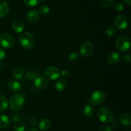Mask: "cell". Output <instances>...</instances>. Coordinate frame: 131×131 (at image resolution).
<instances>
[{
	"label": "cell",
	"instance_id": "5b68a950",
	"mask_svg": "<svg viewBox=\"0 0 131 131\" xmlns=\"http://www.w3.org/2000/svg\"><path fill=\"white\" fill-rule=\"evenodd\" d=\"M15 38L12 35L3 33L0 35V46L5 49H11L15 45Z\"/></svg>",
	"mask_w": 131,
	"mask_h": 131
},
{
	"label": "cell",
	"instance_id": "8d00e7d4",
	"mask_svg": "<svg viewBox=\"0 0 131 131\" xmlns=\"http://www.w3.org/2000/svg\"><path fill=\"white\" fill-rule=\"evenodd\" d=\"M26 131H38V130H37V129H36V128L31 127V128H29V129H27Z\"/></svg>",
	"mask_w": 131,
	"mask_h": 131
},
{
	"label": "cell",
	"instance_id": "d6a6232c",
	"mask_svg": "<svg viewBox=\"0 0 131 131\" xmlns=\"http://www.w3.org/2000/svg\"><path fill=\"white\" fill-rule=\"evenodd\" d=\"M122 61L126 65H129L131 63V58L130 55H125L124 57L122 58Z\"/></svg>",
	"mask_w": 131,
	"mask_h": 131
},
{
	"label": "cell",
	"instance_id": "4fadbf2b",
	"mask_svg": "<svg viewBox=\"0 0 131 131\" xmlns=\"http://www.w3.org/2000/svg\"><path fill=\"white\" fill-rule=\"evenodd\" d=\"M12 28L17 33H21L24 29V23L21 19H15L12 23Z\"/></svg>",
	"mask_w": 131,
	"mask_h": 131
},
{
	"label": "cell",
	"instance_id": "74e56055",
	"mask_svg": "<svg viewBox=\"0 0 131 131\" xmlns=\"http://www.w3.org/2000/svg\"><path fill=\"white\" fill-rule=\"evenodd\" d=\"M124 1V3H125L126 4H127L128 5H131V0H123Z\"/></svg>",
	"mask_w": 131,
	"mask_h": 131
},
{
	"label": "cell",
	"instance_id": "ffe728a7",
	"mask_svg": "<svg viewBox=\"0 0 131 131\" xmlns=\"http://www.w3.org/2000/svg\"><path fill=\"white\" fill-rule=\"evenodd\" d=\"M10 125V120L7 116L0 115V129L7 128Z\"/></svg>",
	"mask_w": 131,
	"mask_h": 131
},
{
	"label": "cell",
	"instance_id": "8fae6325",
	"mask_svg": "<svg viewBox=\"0 0 131 131\" xmlns=\"http://www.w3.org/2000/svg\"><path fill=\"white\" fill-rule=\"evenodd\" d=\"M7 87L11 92H15V93L20 92L22 89L21 84L17 81L13 80V79L8 82Z\"/></svg>",
	"mask_w": 131,
	"mask_h": 131
},
{
	"label": "cell",
	"instance_id": "9a60e30c",
	"mask_svg": "<svg viewBox=\"0 0 131 131\" xmlns=\"http://www.w3.org/2000/svg\"><path fill=\"white\" fill-rule=\"evenodd\" d=\"M120 60V56L118 53L116 52H111L107 55V61L111 65H115Z\"/></svg>",
	"mask_w": 131,
	"mask_h": 131
},
{
	"label": "cell",
	"instance_id": "8992f818",
	"mask_svg": "<svg viewBox=\"0 0 131 131\" xmlns=\"http://www.w3.org/2000/svg\"><path fill=\"white\" fill-rule=\"evenodd\" d=\"M106 99V95L102 91H95L90 97V102L92 104L100 105L103 103Z\"/></svg>",
	"mask_w": 131,
	"mask_h": 131
},
{
	"label": "cell",
	"instance_id": "44dd1931",
	"mask_svg": "<svg viewBox=\"0 0 131 131\" xmlns=\"http://www.w3.org/2000/svg\"><path fill=\"white\" fill-rule=\"evenodd\" d=\"M24 70H23V69L20 67H17L14 69L12 72L13 76L17 79H21L23 77V75H24Z\"/></svg>",
	"mask_w": 131,
	"mask_h": 131
},
{
	"label": "cell",
	"instance_id": "4dcf8cb0",
	"mask_svg": "<svg viewBox=\"0 0 131 131\" xmlns=\"http://www.w3.org/2000/svg\"><path fill=\"white\" fill-rule=\"evenodd\" d=\"M27 78L29 79V80H33V79H35V78H37V74L33 70H29L27 72Z\"/></svg>",
	"mask_w": 131,
	"mask_h": 131
},
{
	"label": "cell",
	"instance_id": "d4e9b609",
	"mask_svg": "<svg viewBox=\"0 0 131 131\" xmlns=\"http://www.w3.org/2000/svg\"><path fill=\"white\" fill-rule=\"evenodd\" d=\"M116 29L113 26L108 27V28L106 29V31H105V34H106V35L108 37H113V36L116 34Z\"/></svg>",
	"mask_w": 131,
	"mask_h": 131
},
{
	"label": "cell",
	"instance_id": "30bf717a",
	"mask_svg": "<svg viewBox=\"0 0 131 131\" xmlns=\"http://www.w3.org/2000/svg\"><path fill=\"white\" fill-rule=\"evenodd\" d=\"M35 85L38 90H43L48 87L49 81L43 77H38L35 79Z\"/></svg>",
	"mask_w": 131,
	"mask_h": 131
},
{
	"label": "cell",
	"instance_id": "277c9868",
	"mask_svg": "<svg viewBox=\"0 0 131 131\" xmlns=\"http://www.w3.org/2000/svg\"><path fill=\"white\" fill-rule=\"evenodd\" d=\"M100 121L105 124H109L113 120V115L111 111L107 107H101L97 113Z\"/></svg>",
	"mask_w": 131,
	"mask_h": 131
},
{
	"label": "cell",
	"instance_id": "4316f807",
	"mask_svg": "<svg viewBox=\"0 0 131 131\" xmlns=\"http://www.w3.org/2000/svg\"><path fill=\"white\" fill-rule=\"evenodd\" d=\"M23 1L27 6H30V7L36 6L40 2V0H23Z\"/></svg>",
	"mask_w": 131,
	"mask_h": 131
},
{
	"label": "cell",
	"instance_id": "ac0fdd59",
	"mask_svg": "<svg viewBox=\"0 0 131 131\" xmlns=\"http://www.w3.org/2000/svg\"><path fill=\"white\" fill-rule=\"evenodd\" d=\"M51 127V122L49 119L42 118L38 123V128L41 130H47Z\"/></svg>",
	"mask_w": 131,
	"mask_h": 131
},
{
	"label": "cell",
	"instance_id": "2e32d148",
	"mask_svg": "<svg viewBox=\"0 0 131 131\" xmlns=\"http://www.w3.org/2000/svg\"><path fill=\"white\" fill-rule=\"evenodd\" d=\"M120 122L123 125L129 127L131 125V115L129 113H124L120 116Z\"/></svg>",
	"mask_w": 131,
	"mask_h": 131
},
{
	"label": "cell",
	"instance_id": "603a6c76",
	"mask_svg": "<svg viewBox=\"0 0 131 131\" xmlns=\"http://www.w3.org/2000/svg\"><path fill=\"white\" fill-rule=\"evenodd\" d=\"M8 103L6 97H0V112L5 111L8 108Z\"/></svg>",
	"mask_w": 131,
	"mask_h": 131
},
{
	"label": "cell",
	"instance_id": "1f68e13d",
	"mask_svg": "<svg viewBox=\"0 0 131 131\" xmlns=\"http://www.w3.org/2000/svg\"><path fill=\"white\" fill-rule=\"evenodd\" d=\"M11 119L14 122H17V121L20 120V115L18 113H14L11 116Z\"/></svg>",
	"mask_w": 131,
	"mask_h": 131
},
{
	"label": "cell",
	"instance_id": "f1b7e54d",
	"mask_svg": "<svg viewBox=\"0 0 131 131\" xmlns=\"http://www.w3.org/2000/svg\"><path fill=\"white\" fill-rule=\"evenodd\" d=\"M49 7L47 5H42L40 7L39 9V13L40 14H42V15H46V14H48L49 12Z\"/></svg>",
	"mask_w": 131,
	"mask_h": 131
},
{
	"label": "cell",
	"instance_id": "7c38bea8",
	"mask_svg": "<svg viewBox=\"0 0 131 131\" xmlns=\"http://www.w3.org/2000/svg\"><path fill=\"white\" fill-rule=\"evenodd\" d=\"M40 17V13L37 10H31L26 14L27 20L31 23H34L38 20Z\"/></svg>",
	"mask_w": 131,
	"mask_h": 131
},
{
	"label": "cell",
	"instance_id": "836d02e7",
	"mask_svg": "<svg viewBox=\"0 0 131 131\" xmlns=\"http://www.w3.org/2000/svg\"><path fill=\"white\" fill-rule=\"evenodd\" d=\"M98 131H112V129L110 126L107 125H104L100 127Z\"/></svg>",
	"mask_w": 131,
	"mask_h": 131
},
{
	"label": "cell",
	"instance_id": "7402d4cb",
	"mask_svg": "<svg viewBox=\"0 0 131 131\" xmlns=\"http://www.w3.org/2000/svg\"><path fill=\"white\" fill-rule=\"evenodd\" d=\"M26 125L25 123L23 120H19L15 122L14 127V131H25Z\"/></svg>",
	"mask_w": 131,
	"mask_h": 131
},
{
	"label": "cell",
	"instance_id": "f546056e",
	"mask_svg": "<svg viewBox=\"0 0 131 131\" xmlns=\"http://www.w3.org/2000/svg\"><path fill=\"white\" fill-rule=\"evenodd\" d=\"M70 74L68 70H63L61 72H60V77H61V79H66L67 78H69L70 77Z\"/></svg>",
	"mask_w": 131,
	"mask_h": 131
},
{
	"label": "cell",
	"instance_id": "52a82bcc",
	"mask_svg": "<svg viewBox=\"0 0 131 131\" xmlns=\"http://www.w3.org/2000/svg\"><path fill=\"white\" fill-rule=\"evenodd\" d=\"M94 51V46L90 42H86L81 46L79 54L82 57L88 58L92 54Z\"/></svg>",
	"mask_w": 131,
	"mask_h": 131
},
{
	"label": "cell",
	"instance_id": "e0dca14e",
	"mask_svg": "<svg viewBox=\"0 0 131 131\" xmlns=\"http://www.w3.org/2000/svg\"><path fill=\"white\" fill-rule=\"evenodd\" d=\"M83 113L86 117L91 118L94 115L95 108L92 104H86L83 107Z\"/></svg>",
	"mask_w": 131,
	"mask_h": 131
},
{
	"label": "cell",
	"instance_id": "3957f363",
	"mask_svg": "<svg viewBox=\"0 0 131 131\" xmlns=\"http://www.w3.org/2000/svg\"><path fill=\"white\" fill-rule=\"evenodd\" d=\"M116 46L121 52H127L130 48V39L128 36L122 35L116 38Z\"/></svg>",
	"mask_w": 131,
	"mask_h": 131
},
{
	"label": "cell",
	"instance_id": "f35d334b",
	"mask_svg": "<svg viewBox=\"0 0 131 131\" xmlns=\"http://www.w3.org/2000/svg\"><path fill=\"white\" fill-rule=\"evenodd\" d=\"M127 131H131V130H127Z\"/></svg>",
	"mask_w": 131,
	"mask_h": 131
},
{
	"label": "cell",
	"instance_id": "9c48e42d",
	"mask_svg": "<svg viewBox=\"0 0 131 131\" xmlns=\"http://www.w3.org/2000/svg\"><path fill=\"white\" fill-rule=\"evenodd\" d=\"M115 25L120 30L125 29L128 26V19L124 15H118L115 19Z\"/></svg>",
	"mask_w": 131,
	"mask_h": 131
},
{
	"label": "cell",
	"instance_id": "6da1fadb",
	"mask_svg": "<svg viewBox=\"0 0 131 131\" xmlns=\"http://www.w3.org/2000/svg\"><path fill=\"white\" fill-rule=\"evenodd\" d=\"M19 42L23 48L29 49L35 46V39L31 33L29 32H24L19 36Z\"/></svg>",
	"mask_w": 131,
	"mask_h": 131
},
{
	"label": "cell",
	"instance_id": "d590c367",
	"mask_svg": "<svg viewBox=\"0 0 131 131\" xmlns=\"http://www.w3.org/2000/svg\"><path fill=\"white\" fill-rule=\"evenodd\" d=\"M5 56H6V53H5V51L0 47V61H2L5 58Z\"/></svg>",
	"mask_w": 131,
	"mask_h": 131
},
{
	"label": "cell",
	"instance_id": "484cf974",
	"mask_svg": "<svg viewBox=\"0 0 131 131\" xmlns=\"http://www.w3.org/2000/svg\"><path fill=\"white\" fill-rule=\"evenodd\" d=\"M79 54L77 53V52H72L69 54V60L72 63H75L79 60Z\"/></svg>",
	"mask_w": 131,
	"mask_h": 131
},
{
	"label": "cell",
	"instance_id": "cb8c5ba5",
	"mask_svg": "<svg viewBox=\"0 0 131 131\" xmlns=\"http://www.w3.org/2000/svg\"><path fill=\"white\" fill-rule=\"evenodd\" d=\"M100 4L104 8H110L113 6L114 0H99Z\"/></svg>",
	"mask_w": 131,
	"mask_h": 131
},
{
	"label": "cell",
	"instance_id": "83f0119b",
	"mask_svg": "<svg viewBox=\"0 0 131 131\" xmlns=\"http://www.w3.org/2000/svg\"><path fill=\"white\" fill-rule=\"evenodd\" d=\"M113 8L114 10H116L117 12H121L124 10V6L123 5L122 3L120 2V1H118L116 3L113 4Z\"/></svg>",
	"mask_w": 131,
	"mask_h": 131
},
{
	"label": "cell",
	"instance_id": "7a4b0ae2",
	"mask_svg": "<svg viewBox=\"0 0 131 131\" xmlns=\"http://www.w3.org/2000/svg\"><path fill=\"white\" fill-rule=\"evenodd\" d=\"M25 98L20 93H17L10 98L9 101V106L12 111H17L21 110L24 106Z\"/></svg>",
	"mask_w": 131,
	"mask_h": 131
},
{
	"label": "cell",
	"instance_id": "5bb4252c",
	"mask_svg": "<svg viewBox=\"0 0 131 131\" xmlns=\"http://www.w3.org/2000/svg\"><path fill=\"white\" fill-rule=\"evenodd\" d=\"M10 10V5L6 1H0V17H4L6 16Z\"/></svg>",
	"mask_w": 131,
	"mask_h": 131
},
{
	"label": "cell",
	"instance_id": "d6986e66",
	"mask_svg": "<svg viewBox=\"0 0 131 131\" xmlns=\"http://www.w3.org/2000/svg\"><path fill=\"white\" fill-rule=\"evenodd\" d=\"M67 83L63 79H58L54 83V88L58 92H62L66 89Z\"/></svg>",
	"mask_w": 131,
	"mask_h": 131
},
{
	"label": "cell",
	"instance_id": "e575fe53",
	"mask_svg": "<svg viewBox=\"0 0 131 131\" xmlns=\"http://www.w3.org/2000/svg\"><path fill=\"white\" fill-rule=\"evenodd\" d=\"M28 123L31 126L36 125V124H37V118L35 116H31L28 119Z\"/></svg>",
	"mask_w": 131,
	"mask_h": 131
},
{
	"label": "cell",
	"instance_id": "ba28073f",
	"mask_svg": "<svg viewBox=\"0 0 131 131\" xmlns=\"http://www.w3.org/2000/svg\"><path fill=\"white\" fill-rule=\"evenodd\" d=\"M45 75L51 80H56L60 78V72L57 67L54 66L48 67L45 70Z\"/></svg>",
	"mask_w": 131,
	"mask_h": 131
}]
</instances>
